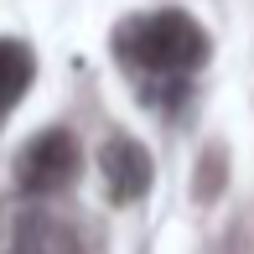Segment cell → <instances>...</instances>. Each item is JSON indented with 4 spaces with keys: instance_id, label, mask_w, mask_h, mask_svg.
Here are the masks:
<instances>
[{
    "instance_id": "3",
    "label": "cell",
    "mask_w": 254,
    "mask_h": 254,
    "mask_svg": "<svg viewBox=\"0 0 254 254\" xmlns=\"http://www.w3.org/2000/svg\"><path fill=\"white\" fill-rule=\"evenodd\" d=\"M104 166H109L114 197H140V192L151 187V156H145L135 140H114L109 156H104Z\"/></svg>"
},
{
    "instance_id": "2",
    "label": "cell",
    "mask_w": 254,
    "mask_h": 254,
    "mask_svg": "<svg viewBox=\"0 0 254 254\" xmlns=\"http://www.w3.org/2000/svg\"><path fill=\"white\" fill-rule=\"evenodd\" d=\"M73 171H78V145H73V135H67V130H47L42 140L26 145V156H21V182H26L31 192L63 187Z\"/></svg>"
},
{
    "instance_id": "4",
    "label": "cell",
    "mask_w": 254,
    "mask_h": 254,
    "mask_svg": "<svg viewBox=\"0 0 254 254\" xmlns=\"http://www.w3.org/2000/svg\"><path fill=\"white\" fill-rule=\"evenodd\" d=\"M31 83V52L16 42H0V109H10Z\"/></svg>"
},
{
    "instance_id": "1",
    "label": "cell",
    "mask_w": 254,
    "mask_h": 254,
    "mask_svg": "<svg viewBox=\"0 0 254 254\" xmlns=\"http://www.w3.org/2000/svg\"><path fill=\"white\" fill-rule=\"evenodd\" d=\"M114 47H120L125 57H135V63L156 67V73H182V67L202 63L207 37H202L197 21L182 16V10H156V16L125 21L120 37H114Z\"/></svg>"
}]
</instances>
